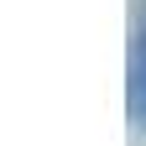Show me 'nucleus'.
Listing matches in <instances>:
<instances>
[{"label":"nucleus","instance_id":"1","mask_svg":"<svg viewBox=\"0 0 146 146\" xmlns=\"http://www.w3.org/2000/svg\"><path fill=\"white\" fill-rule=\"evenodd\" d=\"M125 120L146 136V0L131 5V47H125Z\"/></svg>","mask_w":146,"mask_h":146}]
</instances>
